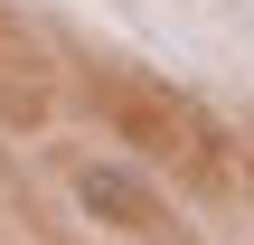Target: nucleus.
<instances>
[{
	"instance_id": "2",
	"label": "nucleus",
	"mask_w": 254,
	"mask_h": 245,
	"mask_svg": "<svg viewBox=\"0 0 254 245\" xmlns=\"http://www.w3.org/2000/svg\"><path fill=\"white\" fill-rule=\"evenodd\" d=\"M75 198H85L104 227H123V236H160V227H170L160 189L132 179V170H113V161H85V170H75Z\"/></svg>"
},
{
	"instance_id": "3",
	"label": "nucleus",
	"mask_w": 254,
	"mask_h": 245,
	"mask_svg": "<svg viewBox=\"0 0 254 245\" xmlns=\"http://www.w3.org/2000/svg\"><path fill=\"white\" fill-rule=\"evenodd\" d=\"M47 104H57L47 57H38V38L0 9V123H9V132H28V123H47Z\"/></svg>"
},
{
	"instance_id": "1",
	"label": "nucleus",
	"mask_w": 254,
	"mask_h": 245,
	"mask_svg": "<svg viewBox=\"0 0 254 245\" xmlns=\"http://www.w3.org/2000/svg\"><path fill=\"white\" fill-rule=\"evenodd\" d=\"M94 104H104V123H113L132 151H160V161H179L189 179H217V132H207V113H198L189 94H170L160 76L94 66Z\"/></svg>"
}]
</instances>
